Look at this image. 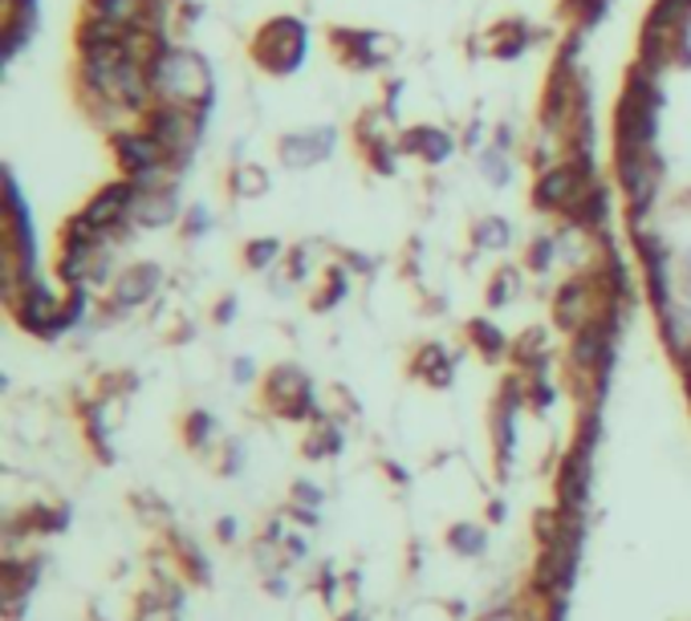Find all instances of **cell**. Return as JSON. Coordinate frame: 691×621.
I'll list each match as a JSON object with an SVG mask.
<instances>
[{"label": "cell", "instance_id": "6da1fadb", "mask_svg": "<svg viewBox=\"0 0 691 621\" xmlns=\"http://www.w3.org/2000/svg\"><path fill=\"white\" fill-rule=\"evenodd\" d=\"M147 78H151L156 102L183 106V110H196L200 118L212 114L216 73H212V61L203 58L200 49L179 46V41L168 37V41L151 53V61H147Z\"/></svg>", "mask_w": 691, "mask_h": 621}, {"label": "cell", "instance_id": "7a4b0ae2", "mask_svg": "<svg viewBox=\"0 0 691 621\" xmlns=\"http://www.w3.org/2000/svg\"><path fill=\"white\" fill-rule=\"evenodd\" d=\"M659 110H663V90H659V73L634 61L622 90L614 98V118H610V147L614 154L631 151H655L659 134Z\"/></svg>", "mask_w": 691, "mask_h": 621}, {"label": "cell", "instance_id": "3957f363", "mask_svg": "<svg viewBox=\"0 0 691 621\" xmlns=\"http://www.w3.org/2000/svg\"><path fill=\"white\" fill-rule=\"evenodd\" d=\"M0 289L4 301L17 297L29 281H37V228L33 211L12 171H4V203H0Z\"/></svg>", "mask_w": 691, "mask_h": 621}, {"label": "cell", "instance_id": "277c9868", "mask_svg": "<svg viewBox=\"0 0 691 621\" xmlns=\"http://www.w3.org/2000/svg\"><path fill=\"white\" fill-rule=\"evenodd\" d=\"M639 66L651 73L691 66V0H651L639 29Z\"/></svg>", "mask_w": 691, "mask_h": 621}, {"label": "cell", "instance_id": "5b68a950", "mask_svg": "<svg viewBox=\"0 0 691 621\" xmlns=\"http://www.w3.org/2000/svg\"><path fill=\"white\" fill-rule=\"evenodd\" d=\"M310 24L298 12L264 17L249 37V61L264 78H293L310 61Z\"/></svg>", "mask_w": 691, "mask_h": 621}, {"label": "cell", "instance_id": "8992f818", "mask_svg": "<svg viewBox=\"0 0 691 621\" xmlns=\"http://www.w3.org/2000/svg\"><path fill=\"white\" fill-rule=\"evenodd\" d=\"M582 540H585V520L565 517V528L537 552V564L533 573H529V598L533 601L570 598L573 581H578V564H582Z\"/></svg>", "mask_w": 691, "mask_h": 621}, {"label": "cell", "instance_id": "52a82bcc", "mask_svg": "<svg viewBox=\"0 0 691 621\" xmlns=\"http://www.w3.org/2000/svg\"><path fill=\"white\" fill-rule=\"evenodd\" d=\"M594 183H602L594 171V159H585V154H565V159H558L553 167L537 171L529 200H533V208L541 211V216L570 220L573 211H578V203L590 196Z\"/></svg>", "mask_w": 691, "mask_h": 621}, {"label": "cell", "instance_id": "ba28073f", "mask_svg": "<svg viewBox=\"0 0 691 621\" xmlns=\"http://www.w3.org/2000/svg\"><path fill=\"white\" fill-rule=\"evenodd\" d=\"M110 159L119 167L122 179H131L134 188H156V183H171L179 179L168 163V151L156 142L151 130L134 127H114L110 130Z\"/></svg>", "mask_w": 691, "mask_h": 621}, {"label": "cell", "instance_id": "9c48e42d", "mask_svg": "<svg viewBox=\"0 0 691 621\" xmlns=\"http://www.w3.org/2000/svg\"><path fill=\"white\" fill-rule=\"evenodd\" d=\"M261 402H264V411L281 422H313L322 414L313 378L293 362H277L264 370Z\"/></svg>", "mask_w": 691, "mask_h": 621}, {"label": "cell", "instance_id": "30bf717a", "mask_svg": "<svg viewBox=\"0 0 691 621\" xmlns=\"http://www.w3.org/2000/svg\"><path fill=\"white\" fill-rule=\"evenodd\" d=\"M203 122H208V118H200L196 110H183V106H171V102H156L139 118V127L151 130L159 147L168 151V163L176 176H183L191 167V159H196V151H200Z\"/></svg>", "mask_w": 691, "mask_h": 621}, {"label": "cell", "instance_id": "8fae6325", "mask_svg": "<svg viewBox=\"0 0 691 621\" xmlns=\"http://www.w3.org/2000/svg\"><path fill=\"white\" fill-rule=\"evenodd\" d=\"M354 151L358 159L374 171V176L391 179L399 171V159H403V147H399V134L403 130L394 127V110L391 106H367L362 114L354 118Z\"/></svg>", "mask_w": 691, "mask_h": 621}, {"label": "cell", "instance_id": "7c38bea8", "mask_svg": "<svg viewBox=\"0 0 691 621\" xmlns=\"http://www.w3.org/2000/svg\"><path fill=\"white\" fill-rule=\"evenodd\" d=\"M163 284H168V272L163 264L156 260H134L127 269H119L114 284L107 289V297L98 301V317L102 321H119V317H131L134 309H147L163 293Z\"/></svg>", "mask_w": 691, "mask_h": 621}, {"label": "cell", "instance_id": "4fadbf2b", "mask_svg": "<svg viewBox=\"0 0 691 621\" xmlns=\"http://www.w3.org/2000/svg\"><path fill=\"white\" fill-rule=\"evenodd\" d=\"M330 53L338 58V66L350 73H374V70H387L399 53L391 33H382V29H362V24H334L330 29Z\"/></svg>", "mask_w": 691, "mask_h": 621}, {"label": "cell", "instance_id": "5bb4252c", "mask_svg": "<svg viewBox=\"0 0 691 621\" xmlns=\"http://www.w3.org/2000/svg\"><path fill=\"white\" fill-rule=\"evenodd\" d=\"M521 411H524V378L509 374L501 382V390L492 394L489 407V439H492V459H497V475L509 480V468L517 459V439H521Z\"/></svg>", "mask_w": 691, "mask_h": 621}, {"label": "cell", "instance_id": "9a60e30c", "mask_svg": "<svg viewBox=\"0 0 691 621\" xmlns=\"http://www.w3.org/2000/svg\"><path fill=\"white\" fill-rule=\"evenodd\" d=\"M602 313V293H598V281L590 269H578L573 277L553 289V301H549V317H553V329L561 333H578L585 321H594Z\"/></svg>", "mask_w": 691, "mask_h": 621}, {"label": "cell", "instance_id": "2e32d148", "mask_svg": "<svg viewBox=\"0 0 691 621\" xmlns=\"http://www.w3.org/2000/svg\"><path fill=\"white\" fill-rule=\"evenodd\" d=\"M61 297L66 293H53V289L37 277V281L24 284L17 297H9L4 309H9V317L24 329V333H33V338H41V341H58L61 338V329H58Z\"/></svg>", "mask_w": 691, "mask_h": 621}, {"label": "cell", "instance_id": "e0dca14e", "mask_svg": "<svg viewBox=\"0 0 691 621\" xmlns=\"http://www.w3.org/2000/svg\"><path fill=\"white\" fill-rule=\"evenodd\" d=\"M134 200H139V188H134L131 179L119 176V179H110V183H102V188L82 203V216L119 244L122 236L134 232Z\"/></svg>", "mask_w": 691, "mask_h": 621}, {"label": "cell", "instance_id": "ac0fdd59", "mask_svg": "<svg viewBox=\"0 0 691 621\" xmlns=\"http://www.w3.org/2000/svg\"><path fill=\"white\" fill-rule=\"evenodd\" d=\"M338 151V130L334 127H301L286 130L277 139V163L286 171H313L326 159H334Z\"/></svg>", "mask_w": 691, "mask_h": 621}, {"label": "cell", "instance_id": "d6986e66", "mask_svg": "<svg viewBox=\"0 0 691 621\" xmlns=\"http://www.w3.org/2000/svg\"><path fill=\"white\" fill-rule=\"evenodd\" d=\"M183 196H179V179L156 183V188H139L134 200V232H159V228H176L183 220Z\"/></svg>", "mask_w": 691, "mask_h": 621}, {"label": "cell", "instance_id": "ffe728a7", "mask_svg": "<svg viewBox=\"0 0 691 621\" xmlns=\"http://www.w3.org/2000/svg\"><path fill=\"white\" fill-rule=\"evenodd\" d=\"M399 147H403V154L407 159H415V163L443 167L455 154L460 142H455L452 130L435 127V122H411V127H403V134H399Z\"/></svg>", "mask_w": 691, "mask_h": 621}, {"label": "cell", "instance_id": "44dd1931", "mask_svg": "<svg viewBox=\"0 0 691 621\" xmlns=\"http://www.w3.org/2000/svg\"><path fill=\"white\" fill-rule=\"evenodd\" d=\"M41 9L37 0H0V41H4V58L17 61L37 37Z\"/></svg>", "mask_w": 691, "mask_h": 621}, {"label": "cell", "instance_id": "7402d4cb", "mask_svg": "<svg viewBox=\"0 0 691 621\" xmlns=\"http://www.w3.org/2000/svg\"><path fill=\"white\" fill-rule=\"evenodd\" d=\"M407 370H411V378L423 382V387L448 390L455 382V370H460V353H452L443 341H423V345H415Z\"/></svg>", "mask_w": 691, "mask_h": 621}, {"label": "cell", "instance_id": "603a6c76", "mask_svg": "<svg viewBox=\"0 0 691 621\" xmlns=\"http://www.w3.org/2000/svg\"><path fill=\"white\" fill-rule=\"evenodd\" d=\"M529 46H533V24L524 21V17H501V21H492L489 33H484V49H489V58H497V61L524 58Z\"/></svg>", "mask_w": 691, "mask_h": 621}, {"label": "cell", "instance_id": "cb8c5ba5", "mask_svg": "<svg viewBox=\"0 0 691 621\" xmlns=\"http://www.w3.org/2000/svg\"><path fill=\"white\" fill-rule=\"evenodd\" d=\"M517 374H553V338H549L545 325H529L521 338L513 341V353H509Z\"/></svg>", "mask_w": 691, "mask_h": 621}, {"label": "cell", "instance_id": "d4e9b609", "mask_svg": "<svg viewBox=\"0 0 691 621\" xmlns=\"http://www.w3.org/2000/svg\"><path fill=\"white\" fill-rule=\"evenodd\" d=\"M464 338L484 362H504V358L513 353V338H509L497 321H489V317H472L464 325Z\"/></svg>", "mask_w": 691, "mask_h": 621}, {"label": "cell", "instance_id": "484cf974", "mask_svg": "<svg viewBox=\"0 0 691 621\" xmlns=\"http://www.w3.org/2000/svg\"><path fill=\"white\" fill-rule=\"evenodd\" d=\"M345 447V434H342V422L334 419V414H318V419L310 422V434H306V443H301V451H306V459H334L338 451Z\"/></svg>", "mask_w": 691, "mask_h": 621}, {"label": "cell", "instance_id": "4316f807", "mask_svg": "<svg viewBox=\"0 0 691 621\" xmlns=\"http://www.w3.org/2000/svg\"><path fill=\"white\" fill-rule=\"evenodd\" d=\"M524 293V264H501L489 272L484 284V306L489 309H509L513 301H521Z\"/></svg>", "mask_w": 691, "mask_h": 621}, {"label": "cell", "instance_id": "83f0119b", "mask_svg": "<svg viewBox=\"0 0 691 621\" xmlns=\"http://www.w3.org/2000/svg\"><path fill=\"white\" fill-rule=\"evenodd\" d=\"M350 297V269L345 264H322V277H318V289L310 297L313 313H330Z\"/></svg>", "mask_w": 691, "mask_h": 621}, {"label": "cell", "instance_id": "f1b7e54d", "mask_svg": "<svg viewBox=\"0 0 691 621\" xmlns=\"http://www.w3.org/2000/svg\"><path fill=\"white\" fill-rule=\"evenodd\" d=\"M477 167H480V179H484L489 188H513V179H517L513 151H504V147L489 142V147H480L477 151Z\"/></svg>", "mask_w": 691, "mask_h": 621}, {"label": "cell", "instance_id": "f546056e", "mask_svg": "<svg viewBox=\"0 0 691 621\" xmlns=\"http://www.w3.org/2000/svg\"><path fill=\"white\" fill-rule=\"evenodd\" d=\"M171 544H176V549H171V557L179 561V573H183V581L208 585V581H212V561H208V557L200 552V544H196L191 537H183V532H176V537H171Z\"/></svg>", "mask_w": 691, "mask_h": 621}, {"label": "cell", "instance_id": "4dcf8cb0", "mask_svg": "<svg viewBox=\"0 0 691 621\" xmlns=\"http://www.w3.org/2000/svg\"><path fill=\"white\" fill-rule=\"evenodd\" d=\"M224 188L232 200H261L264 191H269V171H264L261 163H237L232 171H228Z\"/></svg>", "mask_w": 691, "mask_h": 621}, {"label": "cell", "instance_id": "1f68e13d", "mask_svg": "<svg viewBox=\"0 0 691 621\" xmlns=\"http://www.w3.org/2000/svg\"><path fill=\"white\" fill-rule=\"evenodd\" d=\"M565 257L561 252V236L558 232H537L529 244H524V272H533V277H545V272H553V264Z\"/></svg>", "mask_w": 691, "mask_h": 621}, {"label": "cell", "instance_id": "d6a6232c", "mask_svg": "<svg viewBox=\"0 0 691 621\" xmlns=\"http://www.w3.org/2000/svg\"><path fill=\"white\" fill-rule=\"evenodd\" d=\"M472 248L477 252H504V248H513V223L504 220V216H480L477 223H472Z\"/></svg>", "mask_w": 691, "mask_h": 621}, {"label": "cell", "instance_id": "836d02e7", "mask_svg": "<svg viewBox=\"0 0 691 621\" xmlns=\"http://www.w3.org/2000/svg\"><path fill=\"white\" fill-rule=\"evenodd\" d=\"M289 248L277 240V236H252L249 244L240 248V260H244V269L249 272H277L281 269V260H286Z\"/></svg>", "mask_w": 691, "mask_h": 621}, {"label": "cell", "instance_id": "e575fe53", "mask_svg": "<svg viewBox=\"0 0 691 621\" xmlns=\"http://www.w3.org/2000/svg\"><path fill=\"white\" fill-rule=\"evenodd\" d=\"M448 549H452L455 557H464V561H477V557H484V549H489V528L477 524V520H455V524L448 528Z\"/></svg>", "mask_w": 691, "mask_h": 621}, {"label": "cell", "instance_id": "d590c367", "mask_svg": "<svg viewBox=\"0 0 691 621\" xmlns=\"http://www.w3.org/2000/svg\"><path fill=\"white\" fill-rule=\"evenodd\" d=\"M313 269H318V264H313V248L310 244H293L286 252V260H281V277H277V293H289V289H293V284H306L313 277Z\"/></svg>", "mask_w": 691, "mask_h": 621}, {"label": "cell", "instance_id": "8d00e7d4", "mask_svg": "<svg viewBox=\"0 0 691 621\" xmlns=\"http://www.w3.org/2000/svg\"><path fill=\"white\" fill-rule=\"evenodd\" d=\"M179 439H183L188 451H200L203 455L216 443V419L208 411H188L183 422H179Z\"/></svg>", "mask_w": 691, "mask_h": 621}, {"label": "cell", "instance_id": "74e56055", "mask_svg": "<svg viewBox=\"0 0 691 621\" xmlns=\"http://www.w3.org/2000/svg\"><path fill=\"white\" fill-rule=\"evenodd\" d=\"M607 9L610 0H565L561 12H565V21H570V33H590L598 21H607Z\"/></svg>", "mask_w": 691, "mask_h": 621}, {"label": "cell", "instance_id": "f35d334b", "mask_svg": "<svg viewBox=\"0 0 691 621\" xmlns=\"http://www.w3.org/2000/svg\"><path fill=\"white\" fill-rule=\"evenodd\" d=\"M524 378V407L537 414H545L553 402H558V387H553V374H521Z\"/></svg>", "mask_w": 691, "mask_h": 621}, {"label": "cell", "instance_id": "ab89813d", "mask_svg": "<svg viewBox=\"0 0 691 621\" xmlns=\"http://www.w3.org/2000/svg\"><path fill=\"white\" fill-rule=\"evenodd\" d=\"M212 228H216L212 208H208V203H188L183 220H179V236H183V240H203Z\"/></svg>", "mask_w": 691, "mask_h": 621}, {"label": "cell", "instance_id": "60d3db41", "mask_svg": "<svg viewBox=\"0 0 691 621\" xmlns=\"http://www.w3.org/2000/svg\"><path fill=\"white\" fill-rule=\"evenodd\" d=\"M289 504L293 508H313V512H322L326 504V492L318 488L313 480H298L293 483V492H289Z\"/></svg>", "mask_w": 691, "mask_h": 621}, {"label": "cell", "instance_id": "b9f144b4", "mask_svg": "<svg viewBox=\"0 0 691 621\" xmlns=\"http://www.w3.org/2000/svg\"><path fill=\"white\" fill-rule=\"evenodd\" d=\"M240 468H244V443H240V439H224V443H220V463H216V471H220V475H237Z\"/></svg>", "mask_w": 691, "mask_h": 621}, {"label": "cell", "instance_id": "7bdbcfd3", "mask_svg": "<svg viewBox=\"0 0 691 621\" xmlns=\"http://www.w3.org/2000/svg\"><path fill=\"white\" fill-rule=\"evenodd\" d=\"M477 621H541V613H533L529 605H489Z\"/></svg>", "mask_w": 691, "mask_h": 621}, {"label": "cell", "instance_id": "ee69618b", "mask_svg": "<svg viewBox=\"0 0 691 621\" xmlns=\"http://www.w3.org/2000/svg\"><path fill=\"white\" fill-rule=\"evenodd\" d=\"M277 549H281V561H286V569H289V564H301L306 557H310V544H306V537H298V532H286Z\"/></svg>", "mask_w": 691, "mask_h": 621}, {"label": "cell", "instance_id": "f6af8a7d", "mask_svg": "<svg viewBox=\"0 0 691 621\" xmlns=\"http://www.w3.org/2000/svg\"><path fill=\"white\" fill-rule=\"evenodd\" d=\"M257 362H252V358H237V362H232V382H237V387H252V382H257Z\"/></svg>", "mask_w": 691, "mask_h": 621}, {"label": "cell", "instance_id": "bcb514c9", "mask_svg": "<svg viewBox=\"0 0 691 621\" xmlns=\"http://www.w3.org/2000/svg\"><path fill=\"white\" fill-rule=\"evenodd\" d=\"M237 309H240V301L232 293L228 297H220V301H216V309H212V321L216 325H232V317H237Z\"/></svg>", "mask_w": 691, "mask_h": 621}, {"label": "cell", "instance_id": "7dc6e473", "mask_svg": "<svg viewBox=\"0 0 691 621\" xmlns=\"http://www.w3.org/2000/svg\"><path fill=\"white\" fill-rule=\"evenodd\" d=\"M675 272H680V293H683V301L691 306V248L680 257V269H675Z\"/></svg>", "mask_w": 691, "mask_h": 621}, {"label": "cell", "instance_id": "c3c4849f", "mask_svg": "<svg viewBox=\"0 0 691 621\" xmlns=\"http://www.w3.org/2000/svg\"><path fill=\"white\" fill-rule=\"evenodd\" d=\"M318 593H322L326 601H334V593H338V577L330 573V569H322V573H318Z\"/></svg>", "mask_w": 691, "mask_h": 621}, {"label": "cell", "instance_id": "681fc988", "mask_svg": "<svg viewBox=\"0 0 691 621\" xmlns=\"http://www.w3.org/2000/svg\"><path fill=\"white\" fill-rule=\"evenodd\" d=\"M237 532H240V528H237V520H232V517L216 524V537H220V540H237Z\"/></svg>", "mask_w": 691, "mask_h": 621}, {"label": "cell", "instance_id": "f907efd6", "mask_svg": "<svg viewBox=\"0 0 691 621\" xmlns=\"http://www.w3.org/2000/svg\"><path fill=\"white\" fill-rule=\"evenodd\" d=\"M489 520H492V524H501V520H504V500H492V504H489Z\"/></svg>", "mask_w": 691, "mask_h": 621}, {"label": "cell", "instance_id": "816d5d0a", "mask_svg": "<svg viewBox=\"0 0 691 621\" xmlns=\"http://www.w3.org/2000/svg\"><path fill=\"white\" fill-rule=\"evenodd\" d=\"M675 208H680L683 216H691V188H683V191H680V200H675Z\"/></svg>", "mask_w": 691, "mask_h": 621}, {"label": "cell", "instance_id": "f5cc1de1", "mask_svg": "<svg viewBox=\"0 0 691 621\" xmlns=\"http://www.w3.org/2000/svg\"><path fill=\"white\" fill-rule=\"evenodd\" d=\"M680 378H683V394H688V407H691V365H680Z\"/></svg>", "mask_w": 691, "mask_h": 621}, {"label": "cell", "instance_id": "db71d44e", "mask_svg": "<svg viewBox=\"0 0 691 621\" xmlns=\"http://www.w3.org/2000/svg\"><path fill=\"white\" fill-rule=\"evenodd\" d=\"M338 621H367V618H362V613H358V610H350V613H342V618H338Z\"/></svg>", "mask_w": 691, "mask_h": 621}]
</instances>
